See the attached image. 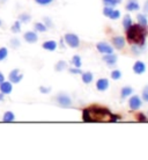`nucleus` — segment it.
I'll return each mask as SVG.
<instances>
[{"label":"nucleus","instance_id":"1","mask_svg":"<svg viewBox=\"0 0 148 160\" xmlns=\"http://www.w3.org/2000/svg\"><path fill=\"white\" fill-rule=\"evenodd\" d=\"M119 117L113 115L109 109L93 106L89 108H86L82 114V120L84 122H103V123H109V122H116Z\"/></svg>","mask_w":148,"mask_h":160},{"label":"nucleus","instance_id":"2","mask_svg":"<svg viewBox=\"0 0 148 160\" xmlns=\"http://www.w3.org/2000/svg\"><path fill=\"white\" fill-rule=\"evenodd\" d=\"M147 29L141 24H132L128 29H126V40L132 44H145Z\"/></svg>","mask_w":148,"mask_h":160},{"label":"nucleus","instance_id":"3","mask_svg":"<svg viewBox=\"0 0 148 160\" xmlns=\"http://www.w3.org/2000/svg\"><path fill=\"white\" fill-rule=\"evenodd\" d=\"M56 101L58 102L60 107H63V108H69L72 106V99L67 94H64V93L58 94L56 96Z\"/></svg>","mask_w":148,"mask_h":160},{"label":"nucleus","instance_id":"4","mask_svg":"<svg viewBox=\"0 0 148 160\" xmlns=\"http://www.w3.org/2000/svg\"><path fill=\"white\" fill-rule=\"evenodd\" d=\"M65 42L67 45H69L71 48H78L80 45V40L76 36L75 34H66L65 35Z\"/></svg>","mask_w":148,"mask_h":160},{"label":"nucleus","instance_id":"5","mask_svg":"<svg viewBox=\"0 0 148 160\" xmlns=\"http://www.w3.org/2000/svg\"><path fill=\"white\" fill-rule=\"evenodd\" d=\"M128 104H130V108L132 110H138L142 106V101L138 95H133L128 100Z\"/></svg>","mask_w":148,"mask_h":160},{"label":"nucleus","instance_id":"6","mask_svg":"<svg viewBox=\"0 0 148 160\" xmlns=\"http://www.w3.org/2000/svg\"><path fill=\"white\" fill-rule=\"evenodd\" d=\"M96 49L101 52V53H104V55H107V53H112V52H113L112 47L109 43H107V42H100V43H97Z\"/></svg>","mask_w":148,"mask_h":160},{"label":"nucleus","instance_id":"7","mask_svg":"<svg viewBox=\"0 0 148 160\" xmlns=\"http://www.w3.org/2000/svg\"><path fill=\"white\" fill-rule=\"evenodd\" d=\"M8 78H9V81H11L12 84H17V82H20L21 80H22L23 74H21L20 71H19L17 68H15V70H12V71H11Z\"/></svg>","mask_w":148,"mask_h":160},{"label":"nucleus","instance_id":"8","mask_svg":"<svg viewBox=\"0 0 148 160\" xmlns=\"http://www.w3.org/2000/svg\"><path fill=\"white\" fill-rule=\"evenodd\" d=\"M13 91V86H12V82L11 81H2L1 84H0V92L2 93V94H11Z\"/></svg>","mask_w":148,"mask_h":160},{"label":"nucleus","instance_id":"9","mask_svg":"<svg viewBox=\"0 0 148 160\" xmlns=\"http://www.w3.org/2000/svg\"><path fill=\"white\" fill-rule=\"evenodd\" d=\"M24 41L27 43H36L37 40H38V36H37L36 32H27L24 34Z\"/></svg>","mask_w":148,"mask_h":160},{"label":"nucleus","instance_id":"10","mask_svg":"<svg viewBox=\"0 0 148 160\" xmlns=\"http://www.w3.org/2000/svg\"><path fill=\"white\" fill-rule=\"evenodd\" d=\"M96 88L101 92H104L109 88V80L108 79H98L96 82Z\"/></svg>","mask_w":148,"mask_h":160},{"label":"nucleus","instance_id":"11","mask_svg":"<svg viewBox=\"0 0 148 160\" xmlns=\"http://www.w3.org/2000/svg\"><path fill=\"white\" fill-rule=\"evenodd\" d=\"M112 43H113V45L116 47V49L120 50V49L124 48V45H125V38L123 36L113 37V38H112Z\"/></svg>","mask_w":148,"mask_h":160},{"label":"nucleus","instance_id":"12","mask_svg":"<svg viewBox=\"0 0 148 160\" xmlns=\"http://www.w3.org/2000/svg\"><path fill=\"white\" fill-rule=\"evenodd\" d=\"M118 60V57L113 53H107L105 56L103 57V62H105L108 65H115Z\"/></svg>","mask_w":148,"mask_h":160},{"label":"nucleus","instance_id":"13","mask_svg":"<svg viewBox=\"0 0 148 160\" xmlns=\"http://www.w3.org/2000/svg\"><path fill=\"white\" fill-rule=\"evenodd\" d=\"M133 71L136 74H142L146 71V65L142 62H136V64L133 65Z\"/></svg>","mask_w":148,"mask_h":160},{"label":"nucleus","instance_id":"14","mask_svg":"<svg viewBox=\"0 0 148 160\" xmlns=\"http://www.w3.org/2000/svg\"><path fill=\"white\" fill-rule=\"evenodd\" d=\"M140 8L139 4L136 0H128V2L126 4V9L130 11V12H134V11H138Z\"/></svg>","mask_w":148,"mask_h":160},{"label":"nucleus","instance_id":"15","mask_svg":"<svg viewBox=\"0 0 148 160\" xmlns=\"http://www.w3.org/2000/svg\"><path fill=\"white\" fill-rule=\"evenodd\" d=\"M133 93V88L130 87V86H125V87L122 88V92H120V96L122 99H126L127 96L132 95Z\"/></svg>","mask_w":148,"mask_h":160},{"label":"nucleus","instance_id":"16","mask_svg":"<svg viewBox=\"0 0 148 160\" xmlns=\"http://www.w3.org/2000/svg\"><path fill=\"white\" fill-rule=\"evenodd\" d=\"M43 49L48 50V51H55L57 49V43L55 41H46V42L43 44Z\"/></svg>","mask_w":148,"mask_h":160},{"label":"nucleus","instance_id":"17","mask_svg":"<svg viewBox=\"0 0 148 160\" xmlns=\"http://www.w3.org/2000/svg\"><path fill=\"white\" fill-rule=\"evenodd\" d=\"M14 120H15V115H14V112H6L4 114V116H2V121H4L5 123L13 122Z\"/></svg>","mask_w":148,"mask_h":160},{"label":"nucleus","instance_id":"18","mask_svg":"<svg viewBox=\"0 0 148 160\" xmlns=\"http://www.w3.org/2000/svg\"><path fill=\"white\" fill-rule=\"evenodd\" d=\"M93 78H94V76H93L92 72L82 73V81H84V84H90L93 81Z\"/></svg>","mask_w":148,"mask_h":160},{"label":"nucleus","instance_id":"19","mask_svg":"<svg viewBox=\"0 0 148 160\" xmlns=\"http://www.w3.org/2000/svg\"><path fill=\"white\" fill-rule=\"evenodd\" d=\"M123 26H124L125 30L132 26V18L128 15V14H126V15L124 16V19H123Z\"/></svg>","mask_w":148,"mask_h":160},{"label":"nucleus","instance_id":"20","mask_svg":"<svg viewBox=\"0 0 148 160\" xmlns=\"http://www.w3.org/2000/svg\"><path fill=\"white\" fill-rule=\"evenodd\" d=\"M66 66H67V64H66V62H65V60H59V62L56 64V66H55V70H56L57 72H59V71H64L65 68H66Z\"/></svg>","mask_w":148,"mask_h":160},{"label":"nucleus","instance_id":"21","mask_svg":"<svg viewBox=\"0 0 148 160\" xmlns=\"http://www.w3.org/2000/svg\"><path fill=\"white\" fill-rule=\"evenodd\" d=\"M136 19H138V22H139V24L144 26V27H147L148 21H147V18H146V15H144V14H139V15L136 16Z\"/></svg>","mask_w":148,"mask_h":160},{"label":"nucleus","instance_id":"22","mask_svg":"<svg viewBox=\"0 0 148 160\" xmlns=\"http://www.w3.org/2000/svg\"><path fill=\"white\" fill-rule=\"evenodd\" d=\"M122 2V0H103V4L105 6H110V7H113L116 5H119Z\"/></svg>","mask_w":148,"mask_h":160},{"label":"nucleus","instance_id":"23","mask_svg":"<svg viewBox=\"0 0 148 160\" xmlns=\"http://www.w3.org/2000/svg\"><path fill=\"white\" fill-rule=\"evenodd\" d=\"M72 64L74 65L75 68H81V65H82V63H81V58H80V56H78V55H75V56H73Z\"/></svg>","mask_w":148,"mask_h":160},{"label":"nucleus","instance_id":"24","mask_svg":"<svg viewBox=\"0 0 148 160\" xmlns=\"http://www.w3.org/2000/svg\"><path fill=\"white\" fill-rule=\"evenodd\" d=\"M35 30L44 32H46V26H45L44 23H42V22H37V23H35Z\"/></svg>","mask_w":148,"mask_h":160},{"label":"nucleus","instance_id":"25","mask_svg":"<svg viewBox=\"0 0 148 160\" xmlns=\"http://www.w3.org/2000/svg\"><path fill=\"white\" fill-rule=\"evenodd\" d=\"M30 19H31V16L29 15V14H26V13H23V14H21V15L19 16V21H20V22H24V23L29 22Z\"/></svg>","mask_w":148,"mask_h":160},{"label":"nucleus","instance_id":"26","mask_svg":"<svg viewBox=\"0 0 148 160\" xmlns=\"http://www.w3.org/2000/svg\"><path fill=\"white\" fill-rule=\"evenodd\" d=\"M109 18L112 19V20H117V19H119L120 18V12L118 11V9H112V12Z\"/></svg>","mask_w":148,"mask_h":160},{"label":"nucleus","instance_id":"27","mask_svg":"<svg viewBox=\"0 0 148 160\" xmlns=\"http://www.w3.org/2000/svg\"><path fill=\"white\" fill-rule=\"evenodd\" d=\"M120 77H122V72H120L119 70H113L111 72V78L113 80H119Z\"/></svg>","mask_w":148,"mask_h":160},{"label":"nucleus","instance_id":"28","mask_svg":"<svg viewBox=\"0 0 148 160\" xmlns=\"http://www.w3.org/2000/svg\"><path fill=\"white\" fill-rule=\"evenodd\" d=\"M21 30V22L20 21H16L15 23L12 26V32H20Z\"/></svg>","mask_w":148,"mask_h":160},{"label":"nucleus","instance_id":"29","mask_svg":"<svg viewBox=\"0 0 148 160\" xmlns=\"http://www.w3.org/2000/svg\"><path fill=\"white\" fill-rule=\"evenodd\" d=\"M8 55V50L6 48H0V62L4 60Z\"/></svg>","mask_w":148,"mask_h":160},{"label":"nucleus","instance_id":"30","mask_svg":"<svg viewBox=\"0 0 148 160\" xmlns=\"http://www.w3.org/2000/svg\"><path fill=\"white\" fill-rule=\"evenodd\" d=\"M112 12V7H110V6H105L103 9V15L104 16H110V14H111Z\"/></svg>","mask_w":148,"mask_h":160},{"label":"nucleus","instance_id":"31","mask_svg":"<svg viewBox=\"0 0 148 160\" xmlns=\"http://www.w3.org/2000/svg\"><path fill=\"white\" fill-rule=\"evenodd\" d=\"M38 5H42V6H46V5L51 4L53 0H35Z\"/></svg>","mask_w":148,"mask_h":160},{"label":"nucleus","instance_id":"32","mask_svg":"<svg viewBox=\"0 0 148 160\" xmlns=\"http://www.w3.org/2000/svg\"><path fill=\"white\" fill-rule=\"evenodd\" d=\"M142 99H144V101L148 102V86H146L142 91Z\"/></svg>","mask_w":148,"mask_h":160},{"label":"nucleus","instance_id":"33","mask_svg":"<svg viewBox=\"0 0 148 160\" xmlns=\"http://www.w3.org/2000/svg\"><path fill=\"white\" fill-rule=\"evenodd\" d=\"M69 73H72V74H82V71L80 70V68H69Z\"/></svg>","mask_w":148,"mask_h":160},{"label":"nucleus","instance_id":"34","mask_svg":"<svg viewBox=\"0 0 148 160\" xmlns=\"http://www.w3.org/2000/svg\"><path fill=\"white\" fill-rule=\"evenodd\" d=\"M11 45L14 47V48H19V47H20V41L17 40V38H13V40L11 41Z\"/></svg>","mask_w":148,"mask_h":160},{"label":"nucleus","instance_id":"35","mask_svg":"<svg viewBox=\"0 0 148 160\" xmlns=\"http://www.w3.org/2000/svg\"><path fill=\"white\" fill-rule=\"evenodd\" d=\"M40 92L45 93V94H46V93L50 92V88H46V87H43V86H42V87H40Z\"/></svg>","mask_w":148,"mask_h":160},{"label":"nucleus","instance_id":"36","mask_svg":"<svg viewBox=\"0 0 148 160\" xmlns=\"http://www.w3.org/2000/svg\"><path fill=\"white\" fill-rule=\"evenodd\" d=\"M44 20H45V26H48V27H51V26H52V22H51V20H50V19H49V18H45Z\"/></svg>","mask_w":148,"mask_h":160},{"label":"nucleus","instance_id":"37","mask_svg":"<svg viewBox=\"0 0 148 160\" xmlns=\"http://www.w3.org/2000/svg\"><path fill=\"white\" fill-rule=\"evenodd\" d=\"M144 12L145 13H148V0L145 2V5H144Z\"/></svg>","mask_w":148,"mask_h":160},{"label":"nucleus","instance_id":"38","mask_svg":"<svg viewBox=\"0 0 148 160\" xmlns=\"http://www.w3.org/2000/svg\"><path fill=\"white\" fill-rule=\"evenodd\" d=\"M139 121H147V118L144 116V114H140L139 115Z\"/></svg>","mask_w":148,"mask_h":160},{"label":"nucleus","instance_id":"39","mask_svg":"<svg viewBox=\"0 0 148 160\" xmlns=\"http://www.w3.org/2000/svg\"><path fill=\"white\" fill-rule=\"evenodd\" d=\"M2 81H5V77H4V74L0 72V84L2 82Z\"/></svg>","mask_w":148,"mask_h":160},{"label":"nucleus","instance_id":"40","mask_svg":"<svg viewBox=\"0 0 148 160\" xmlns=\"http://www.w3.org/2000/svg\"><path fill=\"white\" fill-rule=\"evenodd\" d=\"M2 100H4V94L0 93V101H2Z\"/></svg>","mask_w":148,"mask_h":160},{"label":"nucleus","instance_id":"41","mask_svg":"<svg viewBox=\"0 0 148 160\" xmlns=\"http://www.w3.org/2000/svg\"><path fill=\"white\" fill-rule=\"evenodd\" d=\"M0 26H1V21H0Z\"/></svg>","mask_w":148,"mask_h":160}]
</instances>
